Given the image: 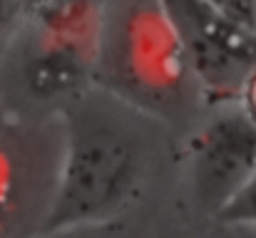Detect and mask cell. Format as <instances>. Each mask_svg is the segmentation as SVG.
<instances>
[{
  "label": "cell",
  "mask_w": 256,
  "mask_h": 238,
  "mask_svg": "<svg viewBox=\"0 0 256 238\" xmlns=\"http://www.w3.org/2000/svg\"><path fill=\"white\" fill-rule=\"evenodd\" d=\"M58 154V114L22 117L0 104V238H28L42 229Z\"/></svg>",
  "instance_id": "obj_4"
},
{
  "label": "cell",
  "mask_w": 256,
  "mask_h": 238,
  "mask_svg": "<svg viewBox=\"0 0 256 238\" xmlns=\"http://www.w3.org/2000/svg\"><path fill=\"white\" fill-rule=\"evenodd\" d=\"M204 2L226 20L246 30H256V0H204Z\"/></svg>",
  "instance_id": "obj_8"
},
{
  "label": "cell",
  "mask_w": 256,
  "mask_h": 238,
  "mask_svg": "<svg viewBox=\"0 0 256 238\" xmlns=\"http://www.w3.org/2000/svg\"><path fill=\"white\" fill-rule=\"evenodd\" d=\"M214 219L222 226L256 229V171L242 184V189L216 211Z\"/></svg>",
  "instance_id": "obj_7"
},
{
  "label": "cell",
  "mask_w": 256,
  "mask_h": 238,
  "mask_svg": "<svg viewBox=\"0 0 256 238\" xmlns=\"http://www.w3.org/2000/svg\"><path fill=\"white\" fill-rule=\"evenodd\" d=\"M254 171L256 122L236 102L216 104L186 144V179L196 206L216 216Z\"/></svg>",
  "instance_id": "obj_6"
},
{
  "label": "cell",
  "mask_w": 256,
  "mask_h": 238,
  "mask_svg": "<svg viewBox=\"0 0 256 238\" xmlns=\"http://www.w3.org/2000/svg\"><path fill=\"white\" fill-rule=\"evenodd\" d=\"M186 52L209 104L236 102L239 87L256 65V30H246L204 0H160Z\"/></svg>",
  "instance_id": "obj_5"
},
{
  "label": "cell",
  "mask_w": 256,
  "mask_h": 238,
  "mask_svg": "<svg viewBox=\"0 0 256 238\" xmlns=\"http://www.w3.org/2000/svg\"><path fill=\"white\" fill-rule=\"evenodd\" d=\"M224 238H256V229H242V226H224Z\"/></svg>",
  "instance_id": "obj_12"
},
{
  "label": "cell",
  "mask_w": 256,
  "mask_h": 238,
  "mask_svg": "<svg viewBox=\"0 0 256 238\" xmlns=\"http://www.w3.org/2000/svg\"><path fill=\"white\" fill-rule=\"evenodd\" d=\"M104 0H48L18 12L0 52V104L22 117H52L92 87Z\"/></svg>",
  "instance_id": "obj_3"
},
{
  "label": "cell",
  "mask_w": 256,
  "mask_h": 238,
  "mask_svg": "<svg viewBox=\"0 0 256 238\" xmlns=\"http://www.w3.org/2000/svg\"><path fill=\"white\" fill-rule=\"evenodd\" d=\"M55 114L60 154L42 229L112 224L144 181L152 119L94 87Z\"/></svg>",
  "instance_id": "obj_1"
},
{
  "label": "cell",
  "mask_w": 256,
  "mask_h": 238,
  "mask_svg": "<svg viewBox=\"0 0 256 238\" xmlns=\"http://www.w3.org/2000/svg\"><path fill=\"white\" fill-rule=\"evenodd\" d=\"M236 104L256 122V65L249 70V75L244 77L239 94H236Z\"/></svg>",
  "instance_id": "obj_10"
},
{
  "label": "cell",
  "mask_w": 256,
  "mask_h": 238,
  "mask_svg": "<svg viewBox=\"0 0 256 238\" xmlns=\"http://www.w3.org/2000/svg\"><path fill=\"white\" fill-rule=\"evenodd\" d=\"M92 87L154 122H182L202 89L160 0H104Z\"/></svg>",
  "instance_id": "obj_2"
},
{
  "label": "cell",
  "mask_w": 256,
  "mask_h": 238,
  "mask_svg": "<svg viewBox=\"0 0 256 238\" xmlns=\"http://www.w3.org/2000/svg\"><path fill=\"white\" fill-rule=\"evenodd\" d=\"M28 238H114L112 224L102 226H68V229H40Z\"/></svg>",
  "instance_id": "obj_9"
},
{
  "label": "cell",
  "mask_w": 256,
  "mask_h": 238,
  "mask_svg": "<svg viewBox=\"0 0 256 238\" xmlns=\"http://www.w3.org/2000/svg\"><path fill=\"white\" fill-rule=\"evenodd\" d=\"M18 22V0H0V52Z\"/></svg>",
  "instance_id": "obj_11"
}]
</instances>
